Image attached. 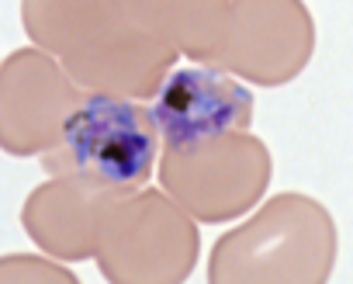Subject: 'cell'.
<instances>
[{
  "label": "cell",
  "mask_w": 353,
  "mask_h": 284,
  "mask_svg": "<svg viewBox=\"0 0 353 284\" xmlns=\"http://www.w3.org/2000/svg\"><path fill=\"white\" fill-rule=\"evenodd\" d=\"M339 256L332 212L301 191L267 198L208 253V284H329Z\"/></svg>",
  "instance_id": "obj_2"
},
{
  "label": "cell",
  "mask_w": 353,
  "mask_h": 284,
  "mask_svg": "<svg viewBox=\"0 0 353 284\" xmlns=\"http://www.w3.org/2000/svg\"><path fill=\"white\" fill-rule=\"evenodd\" d=\"M21 28L87 94L152 101L181 63L176 49L132 25L121 0H21Z\"/></svg>",
  "instance_id": "obj_1"
},
{
  "label": "cell",
  "mask_w": 353,
  "mask_h": 284,
  "mask_svg": "<svg viewBox=\"0 0 353 284\" xmlns=\"http://www.w3.org/2000/svg\"><path fill=\"white\" fill-rule=\"evenodd\" d=\"M253 94L219 66H176L152 97V118L163 146H188L225 132H250Z\"/></svg>",
  "instance_id": "obj_8"
},
{
  "label": "cell",
  "mask_w": 353,
  "mask_h": 284,
  "mask_svg": "<svg viewBox=\"0 0 353 284\" xmlns=\"http://www.w3.org/2000/svg\"><path fill=\"white\" fill-rule=\"evenodd\" d=\"M163 139L152 108L132 97L87 94L63 139L39 156L46 177H73L114 198L139 194L159 167Z\"/></svg>",
  "instance_id": "obj_3"
},
{
  "label": "cell",
  "mask_w": 353,
  "mask_h": 284,
  "mask_svg": "<svg viewBox=\"0 0 353 284\" xmlns=\"http://www.w3.org/2000/svg\"><path fill=\"white\" fill-rule=\"evenodd\" d=\"M121 8L145 35L208 66L225 32L232 0H121Z\"/></svg>",
  "instance_id": "obj_10"
},
{
  "label": "cell",
  "mask_w": 353,
  "mask_h": 284,
  "mask_svg": "<svg viewBox=\"0 0 353 284\" xmlns=\"http://www.w3.org/2000/svg\"><path fill=\"white\" fill-rule=\"evenodd\" d=\"M274 174L267 142L253 132H225L188 146H163L156 181L201 225L236 222L256 212Z\"/></svg>",
  "instance_id": "obj_5"
},
{
  "label": "cell",
  "mask_w": 353,
  "mask_h": 284,
  "mask_svg": "<svg viewBox=\"0 0 353 284\" xmlns=\"http://www.w3.org/2000/svg\"><path fill=\"white\" fill-rule=\"evenodd\" d=\"M0 284H80V277L46 253H4L0 256Z\"/></svg>",
  "instance_id": "obj_11"
},
{
  "label": "cell",
  "mask_w": 353,
  "mask_h": 284,
  "mask_svg": "<svg viewBox=\"0 0 353 284\" xmlns=\"http://www.w3.org/2000/svg\"><path fill=\"white\" fill-rule=\"evenodd\" d=\"M315 56V18L305 0H232L208 66L253 87H284Z\"/></svg>",
  "instance_id": "obj_6"
},
{
  "label": "cell",
  "mask_w": 353,
  "mask_h": 284,
  "mask_svg": "<svg viewBox=\"0 0 353 284\" xmlns=\"http://www.w3.org/2000/svg\"><path fill=\"white\" fill-rule=\"evenodd\" d=\"M198 225L163 187L118 198L101 222L97 270L108 284H184L201 256Z\"/></svg>",
  "instance_id": "obj_4"
},
{
  "label": "cell",
  "mask_w": 353,
  "mask_h": 284,
  "mask_svg": "<svg viewBox=\"0 0 353 284\" xmlns=\"http://www.w3.org/2000/svg\"><path fill=\"white\" fill-rule=\"evenodd\" d=\"M83 101L87 90L56 56L35 45L8 52L0 63V150L14 160L46 156Z\"/></svg>",
  "instance_id": "obj_7"
},
{
  "label": "cell",
  "mask_w": 353,
  "mask_h": 284,
  "mask_svg": "<svg viewBox=\"0 0 353 284\" xmlns=\"http://www.w3.org/2000/svg\"><path fill=\"white\" fill-rule=\"evenodd\" d=\"M118 198L73 177H49L21 205V229L52 260L83 263L97 253L101 222Z\"/></svg>",
  "instance_id": "obj_9"
}]
</instances>
